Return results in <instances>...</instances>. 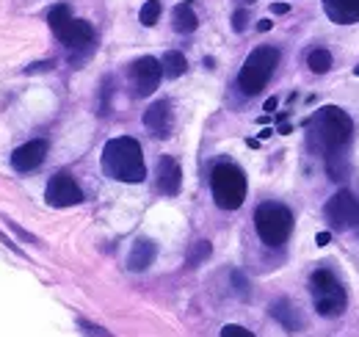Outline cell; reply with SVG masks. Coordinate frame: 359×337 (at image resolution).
Listing matches in <instances>:
<instances>
[{
    "label": "cell",
    "instance_id": "6da1fadb",
    "mask_svg": "<svg viewBox=\"0 0 359 337\" xmlns=\"http://www.w3.org/2000/svg\"><path fill=\"white\" fill-rule=\"evenodd\" d=\"M102 166L114 180L122 183H141L147 177V166H144V152L141 144L122 136V139H111L102 149Z\"/></svg>",
    "mask_w": 359,
    "mask_h": 337
},
{
    "label": "cell",
    "instance_id": "7a4b0ae2",
    "mask_svg": "<svg viewBox=\"0 0 359 337\" xmlns=\"http://www.w3.org/2000/svg\"><path fill=\"white\" fill-rule=\"evenodd\" d=\"M351 130H354L351 116L343 108H337V105L320 108L313 119L315 142H320V146L326 149V155H334V152H340L343 146L348 144L351 142Z\"/></svg>",
    "mask_w": 359,
    "mask_h": 337
},
{
    "label": "cell",
    "instance_id": "3957f363",
    "mask_svg": "<svg viewBox=\"0 0 359 337\" xmlns=\"http://www.w3.org/2000/svg\"><path fill=\"white\" fill-rule=\"evenodd\" d=\"M279 64V50L276 48H257L249 53V58L243 61V69L238 75V86L243 95H260L271 81L273 69Z\"/></svg>",
    "mask_w": 359,
    "mask_h": 337
},
{
    "label": "cell",
    "instance_id": "277c9868",
    "mask_svg": "<svg viewBox=\"0 0 359 337\" xmlns=\"http://www.w3.org/2000/svg\"><path fill=\"white\" fill-rule=\"evenodd\" d=\"M210 188L222 210H238L246 199V177L235 163H219L210 172Z\"/></svg>",
    "mask_w": 359,
    "mask_h": 337
},
{
    "label": "cell",
    "instance_id": "5b68a950",
    "mask_svg": "<svg viewBox=\"0 0 359 337\" xmlns=\"http://www.w3.org/2000/svg\"><path fill=\"white\" fill-rule=\"evenodd\" d=\"M255 227H257V235L263 238V243L282 246L293 233V213L285 205L266 202L255 210Z\"/></svg>",
    "mask_w": 359,
    "mask_h": 337
},
{
    "label": "cell",
    "instance_id": "8992f818",
    "mask_svg": "<svg viewBox=\"0 0 359 337\" xmlns=\"http://www.w3.org/2000/svg\"><path fill=\"white\" fill-rule=\"evenodd\" d=\"M310 285H313L315 310L323 318H337L346 310V288L340 285V280L332 271L318 268L313 274V280H310Z\"/></svg>",
    "mask_w": 359,
    "mask_h": 337
},
{
    "label": "cell",
    "instance_id": "52a82bcc",
    "mask_svg": "<svg viewBox=\"0 0 359 337\" xmlns=\"http://www.w3.org/2000/svg\"><path fill=\"white\" fill-rule=\"evenodd\" d=\"M326 219L332 230H351L359 224V202L354 193L337 191L326 202Z\"/></svg>",
    "mask_w": 359,
    "mask_h": 337
},
{
    "label": "cell",
    "instance_id": "ba28073f",
    "mask_svg": "<svg viewBox=\"0 0 359 337\" xmlns=\"http://www.w3.org/2000/svg\"><path fill=\"white\" fill-rule=\"evenodd\" d=\"M161 78H163V64L158 58H152V55L138 58L133 67H130V83H133L135 97L152 95L158 89Z\"/></svg>",
    "mask_w": 359,
    "mask_h": 337
},
{
    "label": "cell",
    "instance_id": "9c48e42d",
    "mask_svg": "<svg viewBox=\"0 0 359 337\" xmlns=\"http://www.w3.org/2000/svg\"><path fill=\"white\" fill-rule=\"evenodd\" d=\"M45 199L50 207H72V205H81L83 202V191H81V186L67 172H58L47 183Z\"/></svg>",
    "mask_w": 359,
    "mask_h": 337
},
{
    "label": "cell",
    "instance_id": "30bf717a",
    "mask_svg": "<svg viewBox=\"0 0 359 337\" xmlns=\"http://www.w3.org/2000/svg\"><path fill=\"white\" fill-rule=\"evenodd\" d=\"M144 128L155 136V139H166L172 133V105L166 99H158L152 102L147 111H144Z\"/></svg>",
    "mask_w": 359,
    "mask_h": 337
},
{
    "label": "cell",
    "instance_id": "8fae6325",
    "mask_svg": "<svg viewBox=\"0 0 359 337\" xmlns=\"http://www.w3.org/2000/svg\"><path fill=\"white\" fill-rule=\"evenodd\" d=\"M45 158H47V142L45 139H36V142H28V144L17 146L11 152V166L17 172H34L36 166H42Z\"/></svg>",
    "mask_w": 359,
    "mask_h": 337
},
{
    "label": "cell",
    "instance_id": "7c38bea8",
    "mask_svg": "<svg viewBox=\"0 0 359 337\" xmlns=\"http://www.w3.org/2000/svg\"><path fill=\"white\" fill-rule=\"evenodd\" d=\"M180 183H182L180 163L175 158L163 155L161 163H158V188L166 193V196H175V193H180Z\"/></svg>",
    "mask_w": 359,
    "mask_h": 337
},
{
    "label": "cell",
    "instance_id": "4fadbf2b",
    "mask_svg": "<svg viewBox=\"0 0 359 337\" xmlns=\"http://www.w3.org/2000/svg\"><path fill=\"white\" fill-rule=\"evenodd\" d=\"M69 50H81V48H91L94 45V28H91L86 20H72L67 25V31L58 36Z\"/></svg>",
    "mask_w": 359,
    "mask_h": 337
},
{
    "label": "cell",
    "instance_id": "5bb4252c",
    "mask_svg": "<svg viewBox=\"0 0 359 337\" xmlns=\"http://www.w3.org/2000/svg\"><path fill=\"white\" fill-rule=\"evenodd\" d=\"M326 17L337 25L359 22V0H323Z\"/></svg>",
    "mask_w": 359,
    "mask_h": 337
},
{
    "label": "cell",
    "instance_id": "9a60e30c",
    "mask_svg": "<svg viewBox=\"0 0 359 337\" xmlns=\"http://www.w3.org/2000/svg\"><path fill=\"white\" fill-rule=\"evenodd\" d=\"M155 254H158L155 243L149 238H138L133 243V249H130V254H128V268L130 271H147L155 263Z\"/></svg>",
    "mask_w": 359,
    "mask_h": 337
},
{
    "label": "cell",
    "instance_id": "2e32d148",
    "mask_svg": "<svg viewBox=\"0 0 359 337\" xmlns=\"http://www.w3.org/2000/svg\"><path fill=\"white\" fill-rule=\"evenodd\" d=\"M271 315H273V318H276L287 332H299V329H302V318H299L296 307H293L287 298L273 301V304H271Z\"/></svg>",
    "mask_w": 359,
    "mask_h": 337
},
{
    "label": "cell",
    "instance_id": "e0dca14e",
    "mask_svg": "<svg viewBox=\"0 0 359 337\" xmlns=\"http://www.w3.org/2000/svg\"><path fill=\"white\" fill-rule=\"evenodd\" d=\"M172 22H175V31L177 34H194L196 25H199V20H196V14H194V8L188 3H180L177 8H175Z\"/></svg>",
    "mask_w": 359,
    "mask_h": 337
},
{
    "label": "cell",
    "instance_id": "ac0fdd59",
    "mask_svg": "<svg viewBox=\"0 0 359 337\" xmlns=\"http://www.w3.org/2000/svg\"><path fill=\"white\" fill-rule=\"evenodd\" d=\"M72 20H75V17H72L69 6H64V3L53 6V8H50V14H47V22H50V28H53V34H55V36H61Z\"/></svg>",
    "mask_w": 359,
    "mask_h": 337
},
{
    "label": "cell",
    "instance_id": "d6986e66",
    "mask_svg": "<svg viewBox=\"0 0 359 337\" xmlns=\"http://www.w3.org/2000/svg\"><path fill=\"white\" fill-rule=\"evenodd\" d=\"M161 64H163V75H169V78H180V75H185V69H188L185 55H182V53H177V50L166 53Z\"/></svg>",
    "mask_w": 359,
    "mask_h": 337
},
{
    "label": "cell",
    "instance_id": "ffe728a7",
    "mask_svg": "<svg viewBox=\"0 0 359 337\" xmlns=\"http://www.w3.org/2000/svg\"><path fill=\"white\" fill-rule=\"evenodd\" d=\"M307 67L313 69L315 75H323V72H329L332 69V53L323 48L313 50L310 55H307Z\"/></svg>",
    "mask_w": 359,
    "mask_h": 337
},
{
    "label": "cell",
    "instance_id": "44dd1931",
    "mask_svg": "<svg viewBox=\"0 0 359 337\" xmlns=\"http://www.w3.org/2000/svg\"><path fill=\"white\" fill-rule=\"evenodd\" d=\"M138 20H141V25L152 28V25L161 20V0H147V3L141 6V14H138Z\"/></svg>",
    "mask_w": 359,
    "mask_h": 337
},
{
    "label": "cell",
    "instance_id": "7402d4cb",
    "mask_svg": "<svg viewBox=\"0 0 359 337\" xmlns=\"http://www.w3.org/2000/svg\"><path fill=\"white\" fill-rule=\"evenodd\" d=\"M210 252H213V246H210V243L196 241L194 243V249L188 252V266H191V268H196L202 260H208V257H210Z\"/></svg>",
    "mask_w": 359,
    "mask_h": 337
},
{
    "label": "cell",
    "instance_id": "603a6c76",
    "mask_svg": "<svg viewBox=\"0 0 359 337\" xmlns=\"http://www.w3.org/2000/svg\"><path fill=\"white\" fill-rule=\"evenodd\" d=\"M232 285H235V290H238V296H241V298H246V296H249V285H246V280H243V274H241V271H232Z\"/></svg>",
    "mask_w": 359,
    "mask_h": 337
},
{
    "label": "cell",
    "instance_id": "cb8c5ba5",
    "mask_svg": "<svg viewBox=\"0 0 359 337\" xmlns=\"http://www.w3.org/2000/svg\"><path fill=\"white\" fill-rule=\"evenodd\" d=\"M222 337H255L249 329H243V326H235V324H229L222 329Z\"/></svg>",
    "mask_w": 359,
    "mask_h": 337
},
{
    "label": "cell",
    "instance_id": "d4e9b609",
    "mask_svg": "<svg viewBox=\"0 0 359 337\" xmlns=\"http://www.w3.org/2000/svg\"><path fill=\"white\" fill-rule=\"evenodd\" d=\"M246 20H249V11H246V8H238V11L232 14V28H235V31H243V28H246Z\"/></svg>",
    "mask_w": 359,
    "mask_h": 337
},
{
    "label": "cell",
    "instance_id": "484cf974",
    "mask_svg": "<svg viewBox=\"0 0 359 337\" xmlns=\"http://www.w3.org/2000/svg\"><path fill=\"white\" fill-rule=\"evenodd\" d=\"M55 64L53 61H36V64H31V67H25V75H36V72H50Z\"/></svg>",
    "mask_w": 359,
    "mask_h": 337
},
{
    "label": "cell",
    "instance_id": "4316f807",
    "mask_svg": "<svg viewBox=\"0 0 359 337\" xmlns=\"http://www.w3.org/2000/svg\"><path fill=\"white\" fill-rule=\"evenodd\" d=\"M81 326L86 329V332H83V337H111L108 332H105V329H100V326H91V324H86V321H81Z\"/></svg>",
    "mask_w": 359,
    "mask_h": 337
},
{
    "label": "cell",
    "instance_id": "83f0119b",
    "mask_svg": "<svg viewBox=\"0 0 359 337\" xmlns=\"http://www.w3.org/2000/svg\"><path fill=\"white\" fill-rule=\"evenodd\" d=\"M315 243H318V246H329V243H332V233H318Z\"/></svg>",
    "mask_w": 359,
    "mask_h": 337
},
{
    "label": "cell",
    "instance_id": "f1b7e54d",
    "mask_svg": "<svg viewBox=\"0 0 359 337\" xmlns=\"http://www.w3.org/2000/svg\"><path fill=\"white\" fill-rule=\"evenodd\" d=\"M271 11H273V14H287V11H290V6H287V3H273V6H271Z\"/></svg>",
    "mask_w": 359,
    "mask_h": 337
},
{
    "label": "cell",
    "instance_id": "f546056e",
    "mask_svg": "<svg viewBox=\"0 0 359 337\" xmlns=\"http://www.w3.org/2000/svg\"><path fill=\"white\" fill-rule=\"evenodd\" d=\"M271 25H273L271 20H260V22H257V31H271Z\"/></svg>",
    "mask_w": 359,
    "mask_h": 337
},
{
    "label": "cell",
    "instance_id": "4dcf8cb0",
    "mask_svg": "<svg viewBox=\"0 0 359 337\" xmlns=\"http://www.w3.org/2000/svg\"><path fill=\"white\" fill-rule=\"evenodd\" d=\"M266 111H269V114H273V111H276V97L266 99Z\"/></svg>",
    "mask_w": 359,
    "mask_h": 337
},
{
    "label": "cell",
    "instance_id": "1f68e13d",
    "mask_svg": "<svg viewBox=\"0 0 359 337\" xmlns=\"http://www.w3.org/2000/svg\"><path fill=\"white\" fill-rule=\"evenodd\" d=\"M354 75H359V67H357V69H354Z\"/></svg>",
    "mask_w": 359,
    "mask_h": 337
}]
</instances>
